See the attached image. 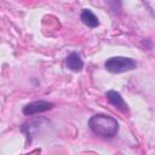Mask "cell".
<instances>
[{
  "mask_svg": "<svg viewBox=\"0 0 155 155\" xmlns=\"http://www.w3.org/2000/svg\"><path fill=\"white\" fill-rule=\"evenodd\" d=\"M105 97L116 109H119L122 113H128V107H127L126 102L124 101V98L121 97V94L119 92H116L114 90H110L105 93Z\"/></svg>",
  "mask_w": 155,
  "mask_h": 155,
  "instance_id": "cell-4",
  "label": "cell"
},
{
  "mask_svg": "<svg viewBox=\"0 0 155 155\" xmlns=\"http://www.w3.org/2000/svg\"><path fill=\"white\" fill-rule=\"evenodd\" d=\"M67 67L71 70V71H81L84 68V62L80 57V54L78 52H71L70 54H68L67 57Z\"/></svg>",
  "mask_w": 155,
  "mask_h": 155,
  "instance_id": "cell-5",
  "label": "cell"
},
{
  "mask_svg": "<svg viewBox=\"0 0 155 155\" xmlns=\"http://www.w3.org/2000/svg\"><path fill=\"white\" fill-rule=\"evenodd\" d=\"M54 107L52 102L47 101H35L31 103H28L27 105L23 107V114L24 115H34L39 113H44L47 110H51Z\"/></svg>",
  "mask_w": 155,
  "mask_h": 155,
  "instance_id": "cell-3",
  "label": "cell"
},
{
  "mask_svg": "<svg viewBox=\"0 0 155 155\" xmlns=\"http://www.w3.org/2000/svg\"><path fill=\"white\" fill-rule=\"evenodd\" d=\"M88 127L96 136L103 138H113L119 132V122L116 119L105 114H96L91 116Z\"/></svg>",
  "mask_w": 155,
  "mask_h": 155,
  "instance_id": "cell-1",
  "label": "cell"
},
{
  "mask_svg": "<svg viewBox=\"0 0 155 155\" xmlns=\"http://www.w3.org/2000/svg\"><path fill=\"white\" fill-rule=\"evenodd\" d=\"M104 67L108 71L119 74V73H125L130 71L137 68V62L133 58L130 57H122V56H116V57H110L105 61Z\"/></svg>",
  "mask_w": 155,
  "mask_h": 155,
  "instance_id": "cell-2",
  "label": "cell"
},
{
  "mask_svg": "<svg viewBox=\"0 0 155 155\" xmlns=\"http://www.w3.org/2000/svg\"><path fill=\"white\" fill-rule=\"evenodd\" d=\"M80 19H81V22H82L86 27H88V28H97V27L99 25V21H98V18H97V16H96L91 10H88V8H85V10L81 12Z\"/></svg>",
  "mask_w": 155,
  "mask_h": 155,
  "instance_id": "cell-6",
  "label": "cell"
}]
</instances>
